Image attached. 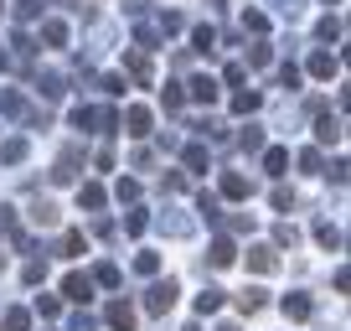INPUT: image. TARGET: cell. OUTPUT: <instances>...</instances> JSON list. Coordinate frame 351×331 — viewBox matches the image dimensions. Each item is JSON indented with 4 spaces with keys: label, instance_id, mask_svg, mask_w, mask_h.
Here are the masks:
<instances>
[{
    "label": "cell",
    "instance_id": "obj_35",
    "mask_svg": "<svg viewBox=\"0 0 351 331\" xmlns=\"http://www.w3.org/2000/svg\"><path fill=\"white\" fill-rule=\"evenodd\" d=\"M47 5H52V0H21V5H16V16H21V21H36Z\"/></svg>",
    "mask_w": 351,
    "mask_h": 331
},
{
    "label": "cell",
    "instance_id": "obj_46",
    "mask_svg": "<svg viewBox=\"0 0 351 331\" xmlns=\"http://www.w3.org/2000/svg\"><path fill=\"white\" fill-rule=\"evenodd\" d=\"M300 166H305V171H320L326 161H320V150H300Z\"/></svg>",
    "mask_w": 351,
    "mask_h": 331
},
{
    "label": "cell",
    "instance_id": "obj_3",
    "mask_svg": "<svg viewBox=\"0 0 351 331\" xmlns=\"http://www.w3.org/2000/svg\"><path fill=\"white\" fill-rule=\"evenodd\" d=\"M217 197H228V202H248V197H253V181L243 176V171H222V187H217Z\"/></svg>",
    "mask_w": 351,
    "mask_h": 331
},
{
    "label": "cell",
    "instance_id": "obj_37",
    "mask_svg": "<svg viewBox=\"0 0 351 331\" xmlns=\"http://www.w3.org/2000/svg\"><path fill=\"white\" fill-rule=\"evenodd\" d=\"M279 83H285V89H289V93H295V89H300V83H305V73H300V67H295V62H285V67H279Z\"/></svg>",
    "mask_w": 351,
    "mask_h": 331
},
{
    "label": "cell",
    "instance_id": "obj_41",
    "mask_svg": "<svg viewBox=\"0 0 351 331\" xmlns=\"http://www.w3.org/2000/svg\"><path fill=\"white\" fill-rule=\"evenodd\" d=\"M57 310H62V300H57V295H36V316H47V321H52Z\"/></svg>",
    "mask_w": 351,
    "mask_h": 331
},
{
    "label": "cell",
    "instance_id": "obj_14",
    "mask_svg": "<svg viewBox=\"0 0 351 331\" xmlns=\"http://www.w3.org/2000/svg\"><path fill=\"white\" fill-rule=\"evenodd\" d=\"M232 300H238V310H243V316H258V310H263V300H269V290L248 285V290H243V295H232Z\"/></svg>",
    "mask_w": 351,
    "mask_h": 331
},
{
    "label": "cell",
    "instance_id": "obj_11",
    "mask_svg": "<svg viewBox=\"0 0 351 331\" xmlns=\"http://www.w3.org/2000/svg\"><path fill=\"white\" fill-rule=\"evenodd\" d=\"M104 202H109V197H104L99 181H83V187H77V207H83V212H99Z\"/></svg>",
    "mask_w": 351,
    "mask_h": 331
},
{
    "label": "cell",
    "instance_id": "obj_6",
    "mask_svg": "<svg viewBox=\"0 0 351 331\" xmlns=\"http://www.w3.org/2000/svg\"><path fill=\"white\" fill-rule=\"evenodd\" d=\"M62 295L73 300V306H88V300H93V279H88V275H77V269H73V275L62 279Z\"/></svg>",
    "mask_w": 351,
    "mask_h": 331
},
{
    "label": "cell",
    "instance_id": "obj_23",
    "mask_svg": "<svg viewBox=\"0 0 351 331\" xmlns=\"http://www.w3.org/2000/svg\"><path fill=\"white\" fill-rule=\"evenodd\" d=\"M238 150H248V155H258V150H263V124H248V130L238 135Z\"/></svg>",
    "mask_w": 351,
    "mask_h": 331
},
{
    "label": "cell",
    "instance_id": "obj_48",
    "mask_svg": "<svg viewBox=\"0 0 351 331\" xmlns=\"http://www.w3.org/2000/svg\"><path fill=\"white\" fill-rule=\"evenodd\" d=\"M274 5H279V16H289V21L300 16V0H274Z\"/></svg>",
    "mask_w": 351,
    "mask_h": 331
},
{
    "label": "cell",
    "instance_id": "obj_10",
    "mask_svg": "<svg viewBox=\"0 0 351 331\" xmlns=\"http://www.w3.org/2000/svg\"><path fill=\"white\" fill-rule=\"evenodd\" d=\"M124 62H130L134 83H140V89H150V52H140V47H134V52H124Z\"/></svg>",
    "mask_w": 351,
    "mask_h": 331
},
{
    "label": "cell",
    "instance_id": "obj_39",
    "mask_svg": "<svg viewBox=\"0 0 351 331\" xmlns=\"http://www.w3.org/2000/svg\"><path fill=\"white\" fill-rule=\"evenodd\" d=\"M114 197H119V202H134V197H140V181H134V176H119V187H114Z\"/></svg>",
    "mask_w": 351,
    "mask_h": 331
},
{
    "label": "cell",
    "instance_id": "obj_7",
    "mask_svg": "<svg viewBox=\"0 0 351 331\" xmlns=\"http://www.w3.org/2000/svg\"><path fill=\"white\" fill-rule=\"evenodd\" d=\"M104 321H109L114 331H134V306L130 300H109V306H104Z\"/></svg>",
    "mask_w": 351,
    "mask_h": 331
},
{
    "label": "cell",
    "instance_id": "obj_28",
    "mask_svg": "<svg viewBox=\"0 0 351 331\" xmlns=\"http://www.w3.org/2000/svg\"><path fill=\"white\" fill-rule=\"evenodd\" d=\"M160 104H165V109H181V104H186V89H181V83H165V89H160Z\"/></svg>",
    "mask_w": 351,
    "mask_h": 331
},
{
    "label": "cell",
    "instance_id": "obj_19",
    "mask_svg": "<svg viewBox=\"0 0 351 331\" xmlns=\"http://www.w3.org/2000/svg\"><path fill=\"white\" fill-rule=\"evenodd\" d=\"M285 166H289V150H285V145L263 150V171H269V176H285Z\"/></svg>",
    "mask_w": 351,
    "mask_h": 331
},
{
    "label": "cell",
    "instance_id": "obj_1",
    "mask_svg": "<svg viewBox=\"0 0 351 331\" xmlns=\"http://www.w3.org/2000/svg\"><path fill=\"white\" fill-rule=\"evenodd\" d=\"M176 295H181V290H176V279H155V285L145 290V310H150V316H165V310L176 306Z\"/></svg>",
    "mask_w": 351,
    "mask_h": 331
},
{
    "label": "cell",
    "instance_id": "obj_53",
    "mask_svg": "<svg viewBox=\"0 0 351 331\" xmlns=\"http://www.w3.org/2000/svg\"><path fill=\"white\" fill-rule=\"evenodd\" d=\"M0 5H5V0H0Z\"/></svg>",
    "mask_w": 351,
    "mask_h": 331
},
{
    "label": "cell",
    "instance_id": "obj_24",
    "mask_svg": "<svg viewBox=\"0 0 351 331\" xmlns=\"http://www.w3.org/2000/svg\"><path fill=\"white\" fill-rule=\"evenodd\" d=\"M0 161H5V166H21V161H26V140H21V135L0 145Z\"/></svg>",
    "mask_w": 351,
    "mask_h": 331
},
{
    "label": "cell",
    "instance_id": "obj_15",
    "mask_svg": "<svg viewBox=\"0 0 351 331\" xmlns=\"http://www.w3.org/2000/svg\"><path fill=\"white\" fill-rule=\"evenodd\" d=\"M341 73V57L330 52H310V78H336Z\"/></svg>",
    "mask_w": 351,
    "mask_h": 331
},
{
    "label": "cell",
    "instance_id": "obj_21",
    "mask_svg": "<svg viewBox=\"0 0 351 331\" xmlns=\"http://www.w3.org/2000/svg\"><path fill=\"white\" fill-rule=\"evenodd\" d=\"M57 218H62V212H57L52 202H32V222L36 228H57Z\"/></svg>",
    "mask_w": 351,
    "mask_h": 331
},
{
    "label": "cell",
    "instance_id": "obj_8",
    "mask_svg": "<svg viewBox=\"0 0 351 331\" xmlns=\"http://www.w3.org/2000/svg\"><path fill=\"white\" fill-rule=\"evenodd\" d=\"M248 269H253V275H274V269H279V254L269 249V243H253V249H248Z\"/></svg>",
    "mask_w": 351,
    "mask_h": 331
},
{
    "label": "cell",
    "instance_id": "obj_34",
    "mask_svg": "<svg viewBox=\"0 0 351 331\" xmlns=\"http://www.w3.org/2000/svg\"><path fill=\"white\" fill-rule=\"evenodd\" d=\"M269 202H274L279 212H289V207H295L300 197H295V187H274V192H269Z\"/></svg>",
    "mask_w": 351,
    "mask_h": 331
},
{
    "label": "cell",
    "instance_id": "obj_4",
    "mask_svg": "<svg viewBox=\"0 0 351 331\" xmlns=\"http://www.w3.org/2000/svg\"><path fill=\"white\" fill-rule=\"evenodd\" d=\"M150 109H145V104H130V109H124V119H119V130H130L134 140H145V135H150Z\"/></svg>",
    "mask_w": 351,
    "mask_h": 331
},
{
    "label": "cell",
    "instance_id": "obj_2",
    "mask_svg": "<svg viewBox=\"0 0 351 331\" xmlns=\"http://www.w3.org/2000/svg\"><path fill=\"white\" fill-rule=\"evenodd\" d=\"M77 171H83V145H67V150L57 155V166H52V181L67 187V181H77Z\"/></svg>",
    "mask_w": 351,
    "mask_h": 331
},
{
    "label": "cell",
    "instance_id": "obj_50",
    "mask_svg": "<svg viewBox=\"0 0 351 331\" xmlns=\"http://www.w3.org/2000/svg\"><path fill=\"white\" fill-rule=\"evenodd\" d=\"M5 67H11V52H5V47H0V73H5Z\"/></svg>",
    "mask_w": 351,
    "mask_h": 331
},
{
    "label": "cell",
    "instance_id": "obj_22",
    "mask_svg": "<svg viewBox=\"0 0 351 331\" xmlns=\"http://www.w3.org/2000/svg\"><path fill=\"white\" fill-rule=\"evenodd\" d=\"M197 212H202L207 222H217V218H222V197H217V192H202V197H197Z\"/></svg>",
    "mask_w": 351,
    "mask_h": 331
},
{
    "label": "cell",
    "instance_id": "obj_12",
    "mask_svg": "<svg viewBox=\"0 0 351 331\" xmlns=\"http://www.w3.org/2000/svg\"><path fill=\"white\" fill-rule=\"evenodd\" d=\"M0 114H11V119H32V109H26V99L16 89H0Z\"/></svg>",
    "mask_w": 351,
    "mask_h": 331
},
{
    "label": "cell",
    "instance_id": "obj_51",
    "mask_svg": "<svg viewBox=\"0 0 351 331\" xmlns=\"http://www.w3.org/2000/svg\"><path fill=\"white\" fill-rule=\"evenodd\" d=\"M326 5H341V0H326Z\"/></svg>",
    "mask_w": 351,
    "mask_h": 331
},
{
    "label": "cell",
    "instance_id": "obj_26",
    "mask_svg": "<svg viewBox=\"0 0 351 331\" xmlns=\"http://www.w3.org/2000/svg\"><path fill=\"white\" fill-rule=\"evenodd\" d=\"M88 279H93V285H104V290H119V264H99Z\"/></svg>",
    "mask_w": 351,
    "mask_h": 331
},
{
    "label": "cell",
    "instance_id": "obj_42",
    "mask_svg": "<svg viewBox=\"0 0 351 331\" xmlns=\"http://www.w3.org/2000/svg\"><path fill=\"white\" fill-rule=\"evenodd\" d=\"M315 36H320V42H336V36H341V21H336V16H326V21L315 26Z\"/></svg>",
    "mask_w": 351,
    "mask_h": 331
},
{
    "label": "cell",
    "instance_id": "obj_36",
    "mask_svg": "<svg viewBox=\"0 0 351 331\" xmlns=\"http://www.w3.org/2000/svg\"><path fill=\"white\" fill-rule=\"evenodd\" d=\"M181 161L191 166V171H207V145H186V155Z\"/></svg>",
    "mask_w": 351,
    "mask_h": 331
},
{
    "label": "cell",
    "instance_id": "obj_20",
    "mask_svg": "<svg viewBox=\"0 0 351 331\" xmlns=\"http://www.w3.org/2000/svg\"><path fill=\"white\" fill-rule=\"evenodd\" d=\"M42 42L47 47H67V21H57V16H52V21H42Z\"/></svg>",
    "mask_w": 351,
    "mask_h": 331
},
{
    "label": "cell",
    "instance_id": "obj_16",
    "mask_svg": "<svg viewBox=\"0 0 351 331\" xmlns=\"http://www.w3.org/2000/svg\"><path fill=\"white\" fill-rule=\"evenodd\" d=\"M279 306H285L289 321H310V310H315V306H310V295H300V290H295V295H285Z\"/></svg>",
    "mask_w": 351,
    "mask_h": 331
},
{
    "label": "cell",
    "instance_id": "obj_13",
    "mask_svg": "<svg viewBox=\"0 0 351 331\" xmlns=\"http://www.w3.org/2000/svg\"><path fill=\"white\" fill-rule=\"evenodd\" d=\"M207 259H212V269H228L232 259H238V249H232V238H212V249H207Z\"/></svg>",
    "mask_w": 351,
    "mask_h": 331
},
{
    "label": "cell",
    "instance_id": "obj_30",
    "mask_svg": "<svg viewBox=\"0 0 351 331\" xmlns=\"http://www.w3.org/2000/svg\"><path fill=\"white\" fill-rule=\"evenodd\" d=\"M315 243H320V249H341V228H330V222H315Z\"/></svg>",
    "mask_w": 351,
    "mask_h": 331
},
{
    "label": "cell",
    "instance_id": "obj_49",
    "mask_svg": "<svg viewBox=\"0 0 351 331\" xmlns=\"http://www.w3.org/2000/svg\"><path fill=\"white\" fill-rule=\"evenodd\" d=\"M73 331H99V321H93V316H77V321H73Z\"/></svg>",
    "mask_w": 351,
    "mask_h": 331
},
{
    "label": "cell",
    "instance_id": "obj_52",
    "mask_svg": "<svg viewBox=\"0 0 351 331\" xmlns=\"http://www.w3.org/2000/svg\"><path fill=\"white\" fill-rule=\"evenodd\" d=\"M222 331H238V326H222Z\"/></svg>",
    "mask_w": 351,
    "mask_h": 331
},
{
    "label": "cell",
    "instance_id": "obj_9",
    "mask_svg": "<svg viewBox=\"0 0 351 331\" xmlns=\"http://www.w3.org/2000/svg\"><path fill=\"white\" fill-rule=\"evenodd\" d=\"M186 99H197V104H217V78L197 73V78L186 83Z\"/></svg>",
    "mask_w": 351,
    "mask_h": 331
},
{
    "label": "cell",
    "instance_id": "obj_38",
    "mask_svg": "<svg viewBox=\"0 0 351 331\" xmlns=\"http://www.w3.org/2000/svg\"><path fill=\"white\" fill-rule=\"evenodd\" d=\"M191 42H197V52H212V47H217V32H212V26H197Z\"/></svg>",
    "mask_w": 351,
    "mask_h": 331
},
{
    "label": "cell",
    "instance_id": "obj_17",
    "mask_svg": "<svg viewBox=\"0 0 351 331\" xmlns=\"http://www.w3.org/2000/svg\"><path fill=\"white\" fill-rule=\"evenodd\" d=\"M258 104H263L258 89H238V93H232V114H253Z\"/></svg>",
    "mask_w": 351,
    "mask_h": 331
},
{
    "label": "cell",
    "instance_id": "obj_25",
    "mask_svg": "<svg viewBox=\"0 0 351 331\" xmlns=\"http://www.w3.org/2000/svg\"><path fill=\"white\" fill-rule=\"evenodd\" d=\"M26 326H32V310H21V306H11L5 321H0V331H26Z\"/></svg>",
    "mask_w": 351,
    "mask_h": 331
},
{
    "label": "cell",
    "instance_id": "obj_45",
    "mask_svg": "<svg viewBox=\"0 0 351 331\" xmlns=\"http://www.w3.org/2000/svg\"><path fill=\"white\" fill-rule=\"evenodd\" d=\"M181 26H186V21H181L176 11H165V16H160V32H165V36H171V32H181Z\"/></svg>",
    "mask_w": 351,
    "mask_h": 331
},
{
    "label": "cell",
    "instance_id": "obj_43",
    "mask_svg": "<svg viewBox=\"0 0 351 331\" xmlns=\"http://www.w3.org/2000/svg\"><path fill=\"white\" fill-rule=\"evenodd\" d=\"M145 228H150V218H145V212H130V218H124V233H134V238H140Z\"/></svg>",
    "mask_w": 351,
    "mask_h": 331
},
{
    "label": "cell",
    "instance_id": "obj_31",
    "mask_svg": "<svg viewBox=\"0 0 351 331\" xmlns=\"http://www.w3.org/2000/svg\"><path fill=\"white\" fill-rule=\"evenodd\" d=\"M134 275H160V254H150V249L134 254Z\"/></svg>",
    "mask_w": 351,
    "mask_h": 331
},
{
    "label": "cell",
    "instance_id": "obj_32",
    "mask_svg": "<svg viewBox=\"0 0 351 331\" xmlns=\"http://www.w3.org/2000/svg\"><path fill=\"white\" fill-rule=\"evenodd\" d=\"M243 32L263 36V32H269V16H263V11H243Z\"/></svg>",
    "mask_w": 351,
    "mask_h": 331
},
{
    "label": "cell",
    "instance_id": "obj_40",
    "mask_svg": "<svg viewBox=\"0 0 351 331\" xmlns=\"http://www.w3.org/2000/svg\"><path fill=\"white\" fill-rule=\"evenodd\" d=\"M62 254H67V259H73V254H88L83 233H62Z\"/></svg>",
    "mask_w": 351,
    "mask_h": 331
},
{
    "label": "cell",
    "instance_id": "obj_5",
    "mask_svg": "<svg viewBox=\"0 0 351 331\" xmlns=\"http://www.w3.org/2000/svg\"><path fill=\"white\" fill-rule=\"evenodd\" d=\"M83 124H93L99 135H119V114H114L109 104H104V109H83ZM83 124H77V130H83Z\"/></svg>",
    "mask_w": 351,
    "mask_h": 331
},
{
    "label": "cell",
    "instance_id": "obj_44",
    "mask_svg": "<svg viewBox=\"0 0 351 331\" xmlns=\"http://www.w3.org/2000/svg\"><path fill=\"white\" fill-rule=\"evenodd\" d=\"M42 93H47V99H62V78L47 73V78H42Z\"/></svg>",
    "mask_w": 351,
    "mask_h": 331
},
{
    "label": "cell",
    "instance_id": "obj_29",
    "mask_svg": "<svg viewBox=\"0 0 351 331\" xmlns=\"http://www.w3.org/2000/svg\"><path fill=\"white\" fill-rule=\"evenodd\" d=\"M269 62H274V47H269V42H253L248 47V67H269Z\"/></svg>",
    "mask_w": 351,
    "mask_h": 331
},
{
    "label": "cell",
    "instance_id": "obj_47",
    "mask_svg": "<svg viewBox=\"0 0 351 331\" xmlns=\"http://www.w3.org/2000/svg\"><path fill=\"white\" fill-rule=\"evenodd\" d=\"M42 275H47V264H26V269H21V279H26V285H36Z\"/></svg>",
    "mask_w": 351,
    "mask_h": 331
},
{
    "label": "cell",
    "instance_id": "obj_18",
    "mask_svg": "<svg viewBox=\"0 0 351 331\" xmlns=\"http://www.w3.org/2000/svg\"><path fill=\"white\" fill-rule=\"evenodd\" d=\"M315 140H320V145H341V119L320 114V124H315Z\"/></svg>",
    "mask_w": 351,
    "mask_h": 331
},
{
    "label": "cell",
    "instance_id": "obj_33",
    "mask_svg": "<svg viewBox=\"0 0 351 331\" xmlns=\"http://www.w3.org/2000/svg\"><path fill=\"white\" fill-rule=\"evenodd\" d=\"M274 243H279V249H295V243H300V228H295V222H279V228H274Z\"/></svg>",
    "mask_w": 351,
    "mask_h": 331
},
{
    "label": "cell",
    "instance_id": "obj_27",
    "mask_svg": "<svg viewBox=\"0 0 351 331\" xmlns=\"http://www.w3.org/2000/svg\"><path fill=\"white\" fill-rule=\"evenodd\" d=\"M212 310H222V290H202V295H197V316H212Z\"/></svg>",
    "mask_w": 351,
    "mask_h": 331
}]
</instances>
